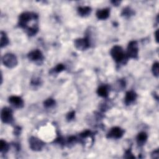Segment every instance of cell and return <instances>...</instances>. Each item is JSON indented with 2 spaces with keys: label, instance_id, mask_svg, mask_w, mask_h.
Segmentation results:
<instances>
[{
  "label": "cell",
  "instance_id": "obj_9",
  "mask_svg": "<svg viewBox=\"0 0 159 159\" xmlns=\"http://www.w3.org/2000/svg\"><path fill=\"white\" fill-rule=\"evenodd\" d=\"M28 58L29 60L34 62H39L43 60L44 57L39 50H35L29 53L28 55Z\"/></svg>",
  "mask_w": 159,
  "mask_h": 159
},
{
  "label": "cell",
  "instance_id": "obj_4",
  "mask_svg": "<svg viewBox=\"0 0 159 159\" xmlns=\"http://www.w3.org/2000/svg\"><path fill=\"white\" fill-rule=\"evenodd\" d=\"M127 55L130 58H136L138 56V46L136 41H131L127 47Z\"/></svg>",
  "mask_w": 159,
  "mask_h": 159
},
{
  "label": "cell",
  "instance_id": "obj_22",
  "mask_svg": "<svg viewBox=\"0 0 159 159\" xmlns=\"http://www.w3.org/2000/svg\"><path fill=\"white\" fill-rule=\"evenodd\" d=\"M90 135H91V132L90 131H84L83 133H81L80 134V136L82 138H86L87 137H89Z\"/></svg>",
  "mask_w": 159,
  "mask_h": 159
},
{
  "label": "cell",
  "instance_id": "obj_1",
  "mask_svg": "<svg viewBox=\"0 0 159 159\" xmlns=\"http://www.w3.org/2000/svg\"><path fill=\"white\" fill-rule=\"evenodd\" d=\"M111 55L117 63L122 62L126 59V55L121 47L115 45L111 50Z\"/></svg>",
  "mask_w": 159,
  "mask_h": 159
},
{
  "label": "cell",
  "instance_id": "obj_21",
  "mask_svg": "<svg viewBox=\"0 0 159 159\" xmlns=\"http://www.w3.org/2000/svg\"><path fill=\"white\" fill-rule=\"evenodd\" d=\"M75 113L74 111H72V112H70V113H69L67 116V119H68V121L72 120L75 117Z\"/></svg>",
  "mask_w": 159,
  "mask_h": 159
},
{
  "label": "cell",
  "instance_id": "obj_8",
  "mask_svg": "<svg viewBox=\"0 0 159 159\" xmlns=\"http://www.w3.org/2000/svg\"><path fill=\"white\" fill-rule=\"evenodd\" d=\"M124 134V131L122 129L118 127H115L111 129V130L108 134V138L113 139H120L122 137Z\"/></svg>",
  "mask_w": 159,
  "mask_h": 159
},
{
  "label": "cell",
  "instance_id": "obj_11",
  "mask_svg": "<svg viewBox=\"0 0 159 159\" xmlns=\"http://www.w3.org/2000/svg\"><path fill=\"white\" fill-rule=\"evenodd\" d=\"M137 98L136 93L132 91H128L126 94V96L124 99V102L127 105H129L133 103Z\"/></svg>",
  "mask_w": 159,
  "mask_h": 159
},
{
  "label": "cell",
  "instance_id": "obj_23",
  "mask_svg": "<svg viewBox=\"0 0 159 159\" xmlns=\"http://www.w3.org/2000/svg\"><path fill=\"white\" fill-rule=\"evenodd\" d=\"M131 14V10L129 8H126L123 10L122 14H124V16H130Z\"/></svg>",
  "mask_w": 159,
  "mask_h": 159
},
{
  "label": "cell",
  "instance_id": "obj_16",
  "mask_svg": "<svg viewBox=\"0 0 159 159\" xmlns=\"http://www.w3.org/2000/svg\"><path fill=\"white\" fill-rule=\"evenodd\" d=\"M9 43V40L6 35L3 32H1V47L6 46Z\"/></svg>",
  "mask_w": 159,
  "mask_h": 159
},
{
  "label": "cell",
  "instance_id": "obj_20",
  "mask_svg": "<svg viewBox=\"0 0 159 159\" xmlns=\"http://www.w3.org/2000/svg\"><path fill=\"white\" fill-rule=\"evenodd\" d=\"M65 69V66L63 65V64H58L56 66V67L54 69V71L57 73H59L62 72L63 70Z\"/></svg>",
  "mask_w": 159,
  "mask_h": 159
},
{
  "label": "cell",
  "instance_id": "obj_3",
  "mask_svg": "<svg viewBox=\"0 0 159 159\" xmlns=\"http://www.w3.org/2000/svg\"><path fill=\"white\" fill-rule=\"evenodd\" d=\"M3 63L6 67L12 68L17 65V60L14 54H7L3 57Z\"/></svg>",
  "mask_w": 159,
  "mask_h": 159
},
{
  "label": "cell",
  "instance_id": "obj_6",
  "mask_svg": "<svg viewBox=\"0 0 159 159\" xmlns=\"http://www.w3.org/2000/svg\"><path fill=\"white\" fill-rule=\"evenodd\" d=\"M75 46L76 47V48L78 50H86L90 47L89 40L87 38L76 39L75 40Z\"/></svg>",
  "mask_w": 159,
  "mask_h": 159
},
{
  "label": "cell",
  "instance_id": "obj_7",
  "mask_svg": "<svg viewBox=\"0 0 159 159\" xmlns=\"http://www.w3.org/2000/svg\"><path fill=\"white\" fill-rule=\"evenodd\" d=\"M29 144L31 149L34 151H40L44 146V143L42 141L34 137H32L29 140Z\"/></svg>",
  "mask_w": 159,
  "mask_h": 159
},
{
  "label": "cell",
  "instance_id": "obj_24",
  "mask_svg": "<svg viewBox=\"0 0 159 159\" xmlns=\"http://www.w3.org/2000/svg\"><path fill=\"white\" fill-rule=\"evenodd\" d=\"M126 155H128V156L126 157V158H135V157L132 155V153L131 152V151H130V150H129V151L126 152Z\"/></svg>",
  "mask_w": 159,
  "mask_h": 159
},
{
  "label": "cell",
  "instance_id": "obj_19",
  "mask_svg": "<svg viewBox=\"0 0 159 159\" xmlns=\"http://www.w3.org/2000/svg\"><path fill=\"white\" fill-rule=\"evenodd\" d=\"M152 72L154 75L158 77V62H155V63H154L152 67Z\"/></svg>",
  "mask_w": 159,
  "mask_h": 159
},
{
  "label": "cell",
  "instance_id": "obj_10",
  "mask_svg": "<svg viewBox=\"0 0 159 159\" xmlns=\"http://www.w3.org/2000/svg\"><path fill=\"white\" fill-rule=\"evenodd\" d=\"M9 103L17 108H22L24 106V101L21 97L12 96L9 98Z\"/></svg>",
  "mask_w": 159,
  "mask_h": 159
},
{
  "label": "cell",
  "instance_id": "obj_18",
  "mask_svg": "<svg viewBox=\"0 0 159 159\" xmlns=\"http://www.w3.org/2000/svg\"><path fill=\"white\" fill-rule=\"evenodd\" d=\"M55 104V100H54L52 98H49L48 99H47L44 102V106L45 108H50L53 106Z\"/></svg>",
  "mask_w": 159,
  "mask_h": 159
},
{
  "label": "cell",
  "instance_id": "obj_25",
  "mask_svg": "<svg viewBox=\"0 0 159 159\" xmlns=\"http://www.w3.org/2000/svg\"><path fill=\"white\" fill-rule=\"evenodd\" d=\"M158 31L157 30V31H156V32H155V39H156V40H157V42H158Z\"/></svg>",
  "mask_w": 159,
  "mask_h": 159
},
{
  "label": "cell",
  "instance_id": "obj_5",
  "mask_svg": "<svg viewBox=\"0 0 159 159\" xmlns=\"http://www.w3.org/2000/svg\"><path fill=\"white\" fill-rule=\"evenodd\" d=\"M1 118L4 123L9 124L13 120V112L9 108H4L1 113Z\"/></svg>",
  "mask_w": 159,
  "mask_h": 159
},
{
  "label": "cell",
  "instance_id": "obj_13",
  "mask_svg": "<svg viewBox=\"0 0 159 159\" xmlns=\"http://www.w3.org/2000/svg\"><path fill=\"white\" fill-rule=\"evenodd\" d=\"M147 139V135L145 132H142L138 134L137 137V142L139 145L144 144Z\"/></svg>",
  "mask_w": 159,
  "mask_h": 159
},
{
  "label": "cell",
  "instance_id": "obj_12",
  "mask_svg": "<svg viewBox=\"0 0 159 159\" xmlns=\"http://www.w3.org/2000/svg\"><path fill=\"white\" fill-rule=\"evenodd\" d=\"M109 16V9H99L96 12V16L99 19L104 20L106 19Z\"/></svg>",
  "mask_w": 159,
  "mask_h": 159
},
{
  "label": "cell",
  "instance_id": "obj_14",
  "mask_svg": "<svg viewBox=\"0 0 159 159\" xmlns=\"http://www.w3.org/2000/svg\"><path fill=\"white\" fill-rule=\"evenodd\" d=\"M97 93L98 95L100 96L106 98L108 96V90L107 87L106 86H101L98 88V89L97 90Z\"/></svg>",
  "mask_w": 159,
  "mask_h": 159
},
{
  "label": "cell",
  "instance_id": "obj_15",
  "mask_svg": "<svg viewBox=\"0 0 159 159\" xmlns=\"http://www.w3.org/2000/svg\"><path fill=\"white\" fill-rule=\"evenodd\" d=\"M78 13L81 16H86L89 14L91 12V8L88 6L85 7H80L78 9Z\"/></svg>",
  "mask_w": 159,
  "mask_h": 159
},
{
  "label": "cell",
  "instance_id": "obj_2",
  "mask_svg": "<svg viewBox=\"0 0 159 159\" xmlns=\"http://www.w3.org/2000/svg\"><path fill=\"white\" fill-rule=\"evenodd\" d=\"M38 18L37 15L31 13H24L20 15L19 19V26L23 28L27 29L29 22L32 19Z\"/></svg>",
  "mask_w": 159,
  "mask_h": 159
},
{
  "label": "cell",
  "instance_id": "obj_17",
  "mask_svg": "<svg viewBox=\"0 0 159 159\" xmlns=\"http://www.w3.org/2000/svg\"><path fill=\"white\" fill-rule=\"evenodd\" d=\"M9 149V145L6 143V142H5L3 140H1L0 141V151L2 153H6Z\"/></svg>",
  "mask_w": 159,
  "mask_h": 159
}]
</instances>
